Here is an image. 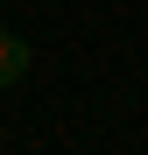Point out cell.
<instances>
[{
	"mask_svg": "<svg viewBox=\"0 0 148 155\" xmlns=\"http://www.w3.org/2000/svg\"><path fill=\"white\" fill-rule=\"evenodd\" d=\"M28 64H35V49H28V35L0 28V92H7V85H21V78H28Z\"/></svg>",
	"mask_w": 148,
	"mask_h": 155,
	"instance_id": "obj_1",
	"label": "cell"
}]
</instances>
